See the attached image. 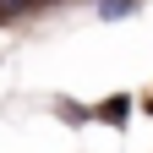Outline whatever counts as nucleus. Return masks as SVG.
<instances>
[{"mask_svg":"<svg viewBox=\"0 0 153 153\" xmlns=\"http://www.w3.org/2000/svg\"><path fill=\"white\" fill-rule=\"evenodd\" d=\"M11 6H27V0H11Z\"/></svg>","mask_w":153,"mask_h":153,"instance_id":"f257e3e1","label":"nucleus"}]
</instances>
